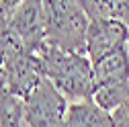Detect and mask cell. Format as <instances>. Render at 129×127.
<instances>
[{
  "mask_svg": "<svg viewBox=\"0 0 129 127\" xmlns=\"http://www.w3.org/2000/svg\"><path fill=\"white\" fill-rule=\"evenodd\" d=\"M35 55L39 59L43 76L68 99V103L92 99L94 72L92 61L88 59L86 53L63 51L59 47L43 43Z\"/></svg>",
  "mask_w": 129,
  "mask_h": 127,
  "instance_id": "cell-1",
  "label": "cell"
},
{
  "mask_svg": "<svg viewBox=\"0 0 129 127\" xmlns=\"http://www.w3.org/2000/svg\"><path fill=\"white\" fill-rule=\"evenodd\" d=\"M45 43L63 51L86 53V31L90 25V14L80 0H45Z\"/></svg>",
  "mask_w": 129,
  "mask_h": 127,
  "instance_id": "cell-2",
  "label": "cell"
},
{
  "mask_svg": "<svg viewBox=\"0 0 129 127\" xmlns=\"http://www.w3.org/2000/svg\"><path fill=\"white\" fill-rule=\"evenodd\" d=\"M92 72L94 92L90 101L109 113L129 101V45H123L92 64Z\"/></svg>",
  "mask_w": 129,
  "mask_h": 127,
  "instance_id": "cell-3",
  "label": "cell"
},
{
  "mask_svg": "<svg viewBox=\"0 0 129 127\" xmlns=\"http://www.w3.org/2000/svg\"><path fill=\"white\" fill-rule=\"evenodd\" d=\"M0 35L4 39L2 76H4V82H6V90L25 101L45 78L43 70L39 66V59H37L35 53L27 51L17 39H12L6 33V31H2Z\"/></svg>",
  "mask_w": 129,
  "mask_h": 127,
  "instance_id": "cell-4",
  "label": "cell"
},
{
  "mask_svg": "<svg viewBox=\"0 0 129 127\" xmlns=\"http://www.w3.org/2000/svg\"><path fill=\"white\" fill-rule=\"evenodd\" d=\"M68 99L43 78L41 84L23 101L25 121L29 127H66Z\"/></svg>",
  "mask_w": 129,
  "mask_h": 127,
  "instance_id": "cell-5",
  "label": "cell"
},
{
  "mask_svg": "<svg viewBox=\"0 0 129 127\" xmlns=\"http://www.w3.org/2000/svg\"><path fill=\"white\" fill-rule=\"evenodd\" d=\"M4 31L12 39H17L27 51L37 53V49L47 39L45 0H23L12 12Z\"/></svg>",
  "mask_w": 129,
  "mask_h": 127,
  "instance_id": "cell-6",
  "label": "cell"
},
{
  "mask_svg": "<svg viewBox=\"0 0 129 127\" xmlns=\"http://www.w3.org/2000/svg\"><path fill=\"white\" fill-rule=\"evenodd\" d=\"M129 45V27L117 19L92 17L86 31V55L92 64L107 57L115 49Z\"/></svg>",
  "mask_w": 129,
  "mask_h": 127,
  "instance_id": "cell-7",
  "label": "cell"
},
{
  "mask_svg": "<svg viewBox=\"0 0 129 127\" xmlns=\"http://www.w3.org/2000/svg\"><path fill=\"white\" fill-rule=\"evenodd\" d=\"M66 127H115L109 111L101 109L94 101H78L68 105Z\"/></svg>",
  "mask_w": 129,
  "mask_h": 127,
  "instance_id": "cell-8",
  "label": "cell"
},
{
  "mask_svg": "<svg viewBox=\"0 0 129 127\" xmlns=\"http://www.w3.org/2000/svg\"><path fill=\"white\" fill-rule=\"evenodd\" d=\"M86 12L92 17L117 19L129 27V0H80Z\"/></svg>",
  "mask_w": 129,
  "mask_h": 127,
  "instance_id": "cell-9",
  "label": "cell"
},
{
  "mask_svg": "<svg viewBox=\"0 0 129 127\" xmlns=\"http://www.w3.org/2000/svg\"><path fill=\"white\" fill-rule=\"evenodd\" d=\"M0 127H29L25 121L23 99L6 92L0 103Z\"/></svg>",
  "mask_w": 129,
  "mask_h": 127,
  "instance_id": "cell-10",
  "label": "cell"
},
{
  "mask_svg": "<svg viewBox=\"0 0 129 127\" xmlns=\"http://www.w3.org/2000/svg\"><path fill=\"white\" fill-rule=\"evenodd\" d=\"M111 117H113V123H115V127H129V101L123 103L119 109L113 111Z\"/></svg>",
  "mask_w": 129,
  "mask_h": 127,
  "instance_id": "cell-11",
  "label": "cell"
},
{
  "mask_svg": "<svg viewBox=\"0 0 129 127\" xmlns=\"http://www.w3.org/2000/svg\"><path fill=\"white\" fill-rule=\"evenodd\" d=\"M8 21H10V14L6 12V8H4V0H0V33L6 29V25H8Z\"/></svg>",
  "mask_w": 129,
  "mask_h": 127,
  "instance_id": "cell-12",
  "label": "cell"
},
{
  "mask_svg": "<svg viewBox=\"0 0 129 127\" xmlns=\"http://www.w3.org/2000/svg\"><path fill=\"white\" fill-rule=\"evenodd\" d=\"M2 66H4V39L0 35V74H2Z\"/></svg>",
  "mask_w": 129,
  "mask_h": 127,
  "instance_id": "cell-13",
  "label": "cell"
},
{
  "mask_svg": "<svg viewBox=\"0 0 129 127\" xmlns=\"http://www.w3.org/2000/svg\"><path fill=\"white\" fill-rule=\"evenodd\" d=\"M8 90H6V82H4V76L0 74V103H2V99H4V94H6Z\"/></svg>",
  "mask_w": 129,
  "mask_h": 127,
  "instance_id": "cell-14",
  "label": "cell"
}]
</instances>
